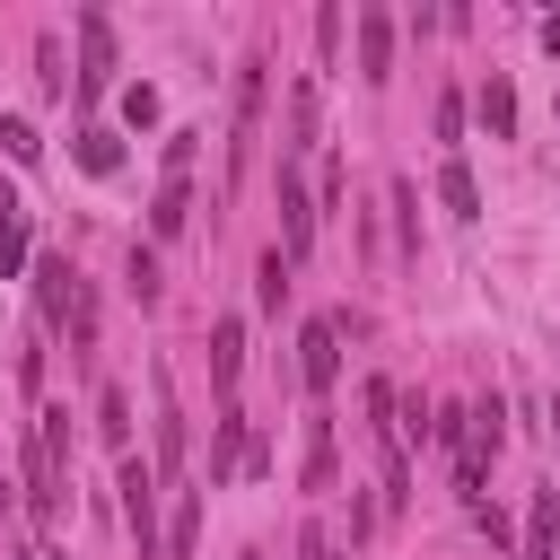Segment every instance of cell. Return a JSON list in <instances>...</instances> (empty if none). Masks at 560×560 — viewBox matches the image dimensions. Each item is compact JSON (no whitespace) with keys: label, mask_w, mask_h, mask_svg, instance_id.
<instances>
[{"label":"cell","mask_w":560,"mask_h":560,"mask_svg":"<svg viewBox=\"0 0 560 560\" xmlns=\"http://www.w3.org/2000/svg\"><path fill=\"white\" fill-rule=\"evenodd\" d=\"M122 525H131V542H140V560H166V525H158V464H140V455H122Z\"/></svg>","instance_id":"1"},{"label":"cell","mask_w":560,"mask_h":560,"mask_svg":"<svg viewBox=\"0 0 560 560\" xmlns=\"http://www.w3.org/2000/svg\"><path fill=\"white\" fill-rule=\"evenodd\" d=\"M114 88V26L105 9H79V96H105Z\"/></svg>","instance_id":"2"},{"label":"cell","mask_w":560,"mask_h":560,"mask_svg":"<svg viewBox=\"0 0 560 560\" xmlns=\"http://www.w3.org/2000/svg\"><path fill=\"white\" fill-rule=\"evenodd\" d=\"M254 122H262V61H245L236 70V122H228V184L245 175V158H254Z\"/></svg>","instance_id":"3"},{"label":"cell","mask_w":560,"mask_h":560,"mask_svg":"<svg viewBox=\"0 0 560 560\" xmlns=\"http://www.w3.org/2000/svg\"><path fill=\"white\" fill-rule=\"evenodd\" d=\"M298 376H306V394L341 385V324H306L298 332Z\"/></svg>","instance_id":"4"},{"label":"cell","mask_w":560,"mask_h":560,"mask_svg":"<svg viewBox=\"0 0 560 560\" xmlns=\"http://www.w3.org/2000/svg\"><path fill=\"white\" fill-rule=\"evenodd\" d=\"M306 245H315V201H306V184H298V166L280 158V254L298 262Z\"/></svg>","instance_id":"5"},{"label":"cell","mask_w":560,"mask_h":560,"mask_svg":"<svg viewBox=\"0 0 560 560\" xmlns=\"http://www.w3.org/2000/svg\"><path fill=\"white\" fill-rule=\"evenodd\" d=\"M35 306H44V324H70V306H79L70 254H44V262H35Z\"/></svg>","instance_id":"6"},{"label":"cell","mask_w":560,"mask_h":560,"mask_svg":"<svg viewBox=\"0 0 560 560\" xmlns=\"http://www.w3.org/2000/svg\"><path fill=\"white\" fill-rule=\"evenodd\" d=\"M359 79H394V18L385 9H359Z\"/></svg>","instance_id":"7"},{"label":"cell","mask_w":560,"mask_h":560,"mask_svg":"<svg viewBox=\"0 0 560 560\" xmlns=\"http://www.w3.org/2000/svg\"><path fill=\"white\" fill-rule=\"evenodd\" d=\"M516 560H560V490H534V508H525V542H516Z\"/></svg>","instance_id":"8"},{"label":"cell","mask_w":560,"mask_h":560,"mask_svg":"<svg viewBox=\"0 0 560 560\" xmlns=\"http://www.w3.org/2000/svg\"><path fill=\"white\" fill-rule=\"evenodd\" d=\"M192 228V184L184 175H166L158 184V201H149V236H184Z\"/></svg>","instance_id":"9"},{"label":"cell","mask_w":560,"mask_h":560,"mask_svg":"<svg viewBox=\"0 0 560 560\" xmlns=\"http://www.w3.org/2000/svg\"><path fill=\"white\" fill-rule=\"evenodd\" d=\"M236 368H245V324L219 315L210 324V376H219V394H236Z\"/></svg>","instance_id":"10"},{"label":"cell","mask_w":560,"mask_h":560,"mask_svg":"<svg viewBox=\"0 0 560 560\" xmlns=\"http://www.w3.org/2000/svg\"><path fill=\"white\" fill-rule=\"evenodd\" d=\"M438 201H446V219H481V184H472V166H464V158H446V166H438Z\"/></svg>","instance_id":"11"},{"label":"cell","mask_w":560,"mask_h":560,"mask_svg":"<svg viewBox=\"0 0 560 560\" xmlns=\"http://www.w3.org/2000/svg\"><path fill=\"white\" fill-rule=\"evenodd\" d=\"M245 446H254V438H245V411L228 402V411H219V438H210V481H228V472L245 464Z\"/></svg>","instance_id":"12"},{"label":"cell","mask_w":560,"mask_h":560,"mask_svg":"<svg viewBox=\"0 0 560 560\" xmlns=\"http://www.w3.org/2000/svg\"><path fill=\"white\" fill-rule=\"evenodd\" d=\"M332 420H306V464H298V490H332Z\"/></svg>","instance_id":"13"},{"label":"cell","mask_w":560,"mask_h":560,"mask_svg":"<svg viewBox=\"0 0 560 560\" xmlns=\"http://www.w3.org/2000/svg\"><path fill=\"white\" fill-rule=\"evenodd\" d=\"M96 438H105L114 455H131V394H122V385L96 394Z\"/></svg>","instance_id":"14"},{"label":"cell","mask_w":560,"mask_h":560,"mask_svg":"<svg viewBox=\"0 0 560 560\" xmlns=\"http://www.w3.org/2000/svg\"><path fill=\"white\" fill-rule=\"evenodd\" d=\"M26 262V201L0 184V271H18Z\"/></svg>","instance_id":"15"},{"label":"cell","mask_w":560,"mask_h":560,"mask_svg":"<svg viewBox=\"0 0 560 560\" xmlns=\"http://www.w3.org/2000/svg\"><path fill=\"white\" fill-rule=\"evenodd\" d=\"M481 122H490V140L516 131V88H508V79H481Z\"/></svg>","instance_id":"16"},{"label":"cell","mask_w":560,"mask_h":560,"mask_svg":"<svg viewBox=\"0 0 560 560\" xmlns=\"http://www.w3.org/2000/svg\"><path fill=\"white\" fill-rule=\"evenodd\" d=\"M192 534H201V499L175 490V525H166V560H192Z\"/></svg>","instance_id":"17"},{"label":"cell","mask_w":560,"mask_h":560,"mask_svg":"<svg viewBox=\"0 0 560 560\" xmlns=\"http://www.w3.org/2000/svg\"><path fill=\"white\" fill-rule=\"evenodd\" d=\"M289 149H315V79L289 88Z\"/></svg>","instance_id":"18"},{"label":"cell","mask_w":560,"mask_h":560,"mask_svg":"<svg viewBox=\"0 0 560 560\" xmlns=\"http://www.w3.org/2000/svg\"><path fill=\"white\" fill-rule=\"evenodd\" d=\"M158 464H166V472L184 464V420H175V402H166V376H158Z\"/></svg>","instance_id":"19"},{"label":"cell","mask_w":560,"mask_h":560,"mask_svg":"<svg viewBox=\"0 0 560 560\" xmlns=\"http://www.w3.org/2000/svg\"><path fill=\"white\" fill-rule=\"evenodd\" d=\"M79 166H88V175H114V166H122V140H114V131H79Z\"/></svg>","instance_id":"20"},{"label":"cell","mask_w":560,"mask_h":560,"mask_svg":"<svg viewBox=\"0 0 560 560\" xmlns=\"http://www.w3.org/2000/svg\"><path fill=\"white\" fill-rule=\"evenodd\" d=\"M254 289H262V306H271V315L289 306V254H280V245L262 254V280H254Z\"/></svg>","instance_id":"21"},{"label":"cell","mask_w":560,"mask_h":560,"mask_svg":"<svg viewBox=\"0 0 560 560\" xmlns=\"http://www.w3.org/2000/svg\"><path fill=\"white\" fill-rule=\"evenodd\" d=\"M158 289H166V280H158V254H149V245H131V298H140V306H158Z\"/></svg>","instance_id":"22"},{"label":"cell","mask_w":560,"mask_h":560,"mask_svg":"<svg viewBox=\"0 0 560 560\" xmlns=\"http://www.w3.org/2000/svg\"><path fill=\"white\" fill-rule=\"evenodd\" d=\"M0 149H9L18 166H35V158H44V140H35V122H18V114L0 122Z\"/></svg>","instance_id":"23"},{"label":"cell","mask_w":560,"mask_h":560,"mask_svg":"<svg viewBox=\"0 0 560 560\" xmlns=\"http://www.w3.org/2000/svg\"><path fill=\"white\" fill-rule=\"evenodd\" d=\"M122 122H140V131L158 122V88H149V79H131V88H122Z\"/></svg>","instance_id":"24"},{"label":"cell","mask_w":560,"mask_h":560,"mask_svg":"<svg viewBox=\"0 0 560 560\" xmlns=\"http://www.w3.org/2000/svg\"><path fill=\"white\" fill-rule=\"evenodd\" d=\"M438 140H446V158H455V140H464V96H455V88L438 96Z\"/></svg>","instance_id":"25"},{"label":"cell","mask_w":560,"mask_h":560,"mask_svg":"<svg viewBox=\"0 0 560 560\" xmlns=\"http://www.w3.org/2000/svg\"><path fill=\"white\" fill-rule=\"evenodd\" d=\"M35 79H44V88H52V96H61V79H70V70H61V44H52V35H44V44H35Z\"/></svg>","instance_id":"26"},{"label":"cell","mask_w":560,"mask_h":560,"mask_svg":"<svg viewBox=\"0 0 560 560\" xmlns=\"http://www.w3.org/2000/svg\"><path fill=\"white\" fill-rule=\"evenodd\" d=\"M298 560H341V551H332V534H324V525H298Z\"/></svg>","instance_id":"27"},{"label":"cell","mask_w":560,"mask_h":560,"mask_svg":"<svg viewBox=\"0 0 560 560\" xmlns=\"http://www.w3.org/2000/svg\"><path fill=\"white\" fill-rule=\"evenodd\" d=\"M192 140H201V131H175V140H166V175H192Z\"/></svg>","instance_id":"28"},{"label":"cell","mask_w":560,"mask_h":560,"mask_svg":"<svg viewBox=\"0 0 560 560\" xmlns=\"http://www.w3.org/2000/svg\"><path fill=\"white\" fill-rule=\"evenodd\" d=\"M542 44H551V52H560V18H542Z\"/></svg>","instance_id":"29"},{"label":"cell","mask_w":560,"mask_h":560,"mask_svg":"<svg viewBox=\"0 0 560 560\" xmlns=\"http://www.w3.org/2000/svg\"><path fill=\"white\" fill-rule=\"evenodd\" d=\"M9 508H18V499H9V481H0V525H9Z\"/></svg>","instance_id":"30"}]
</instances>
